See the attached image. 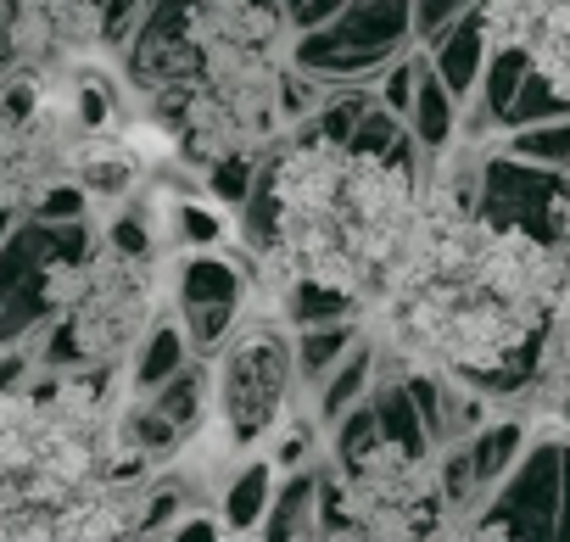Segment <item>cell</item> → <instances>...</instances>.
I'll return each mask as SVG.
<instances>
[{
  "mask_svg": "<svg viewBox=\"0 0 570 542\" xmlns=\"http://www.w3.org/2000/svg\"><path fill=\"white\" fill-rule=\"evenodd\" d=\"M297 7H303V0H285V18H292V12H297Z\"/></svg>",
  "mask_w": 570,
  "mask_h": 542,
  "instance_id": "obj_30",
  "label": "cell"
},
{
  "mask_svg": "<svg viewBox=\"0 0 570 542\" xmlns=\"http://www.w3.org/2000/svg\"><path fill=\"white\" fill-rule=\"evenodd\" d=\"M18 62V18H12V7L0 0V73H7Z\"/></svg>",
  "mask_w": 570,
  "mask_h": 542,
  "instance_id": "obj_26",
  "label": "cell"
},
{
  "mask_svg": "<svg viewBox=\"0 0 570 542\" xmlns=\"http://www.w3.org/2000/svg\"><path fill=\"white\" fill-rule=\"evenodd\" d=\"M274 459L263 453V459H246L240 470H235V481L224 486V497H218V514H224V525L229 531H263V514H268V503H274Z\"/></svg>",
  "mask_w": 570,
  "mask_h": 542,
  "instance_id": "obj_13",
  "label": "cell"
},
{
  "mask_svg": "<svg viewBox=\"0 0 570 542\" xmlns=\"http://www.w3.org/2000/svg\"><path fill=\"white\" fill-rule=\"evenodd\" d=\"M196 358V347H190V331L179 325V319H157V325H146L140 331V347H135V358H129V392L140 397V392H157L168 375H179L185 364Z\"/></svg>",
  "mask_w": 570,
  "mask_h": 542,
  "instance_id": "obj_9",
  "label": "cell"
},
{
  "mask_svg": "<svg viewBox=\"0 0 570 542\" xmlns=\"http://www.w3.org/2000/svg\"><path fill=\"white\" fill-rule=\"evenodd\" d=\"M425 51H431V68L448 79V90H453L459 101H470V96H475V85H481V73H487V57H492L487 0H481V7H470L459 23H448Z\"/></svg>",
  "mask_w": 570,
  "mask_h": 542,
  "instance_id": "obj_6",
  "label": "cell"
},
{
  "mask_svg": "<svg viewBox=\"0 0 570 542\" xmlns=\"http://www.w3.org/2000/svg\"><path fill=\"white\" fill-rule=\"evenodd\" d=\"M503 151H514V157H525V162H542V168L570 174V112H564V118H548V124L509 129Z\"/></svg>",
  "mask_w": 570,
  "mask_h": 542,
  "instance_id": "obj_18",
  "label": "cell"
},
{
  "mask_svg": "<svg viewBox=\"0 0 570 542\" xmlns=\"http://www.w3.org/2000/svg\"><path fill=\"white\" fill-rule=\"evenodd\" d=\"M263 536H320V470H292L274 486V503L263 514Z\"/></svg>",
  "mask_w": 570,
  "mask_h": 542,
  "instance_id": "obj_11",
  "label": "cell"
},
{
  "mask_svg": "<svg viewBox=\"0 0 570 542\" xmlns=\"http://www.w3.org/2000/svg\"><path fill=\"white\" fill-rule=\"evenodd\" d=\"M570 112V90H559L542 68H531V79L520 85L514 107L503 112V135L509 129H525V124H548V118H564Z\"/></svg>",
  "mask_w": 570,
  "mask_h": 542,
  "instance_id": "obj_19",
  "label": "cell"
},
{
  "mask_svg": "<svg viewBox=\"0 0 570 542\" xmlns=\"http://www.w3.org/2000/svg\"><path fill=\"white\" fill-rule=\"evenodd\" d=\"M218 531H229V525H224L218 514H202V509H185V520H174V531H168V536H174V542H213Z\"/></svg>",
  "mask_w": 570,
  "mask_h": 542,
  "instance_id": "obj_25",
  "label": "cell"
},
{
  "mask_svg": "<svg viewBox=\"0 0 570 542\" xmlns=\"http://www.w3.org/2000/svg\"><path fill=\"white\" fill-rule=\"evenodd\" d=\"M179 325L190 331V347L196 358H213L229 336H235V319H240V303H246V268L224 252H196L179 263Z\"/></svg>",
  "mask_w": 570,
  "mask_h": 542,
  "instance_id": "obj_4",
  "label": "cell"
},
{
  "mask_svg": "<svg viewBox=\"0 0 570 542\" xmlns=\"http://www.w3.org/2000/svg\"><path fill=\"white\" fill-rule=\"evenodd\" d=\"M409 40H414V0H347L336 23L297 35L292 62L325 85H358L381 79V68L397 51H409Z\"/></svg>",
  "mask_w": 570,
  "mask_h": 542,
  "instance_id": "obj_2",
  "label": "cell"
},
{
  "mask_svg": "<svg viewBox=\"0 0 570 542\" xmlns=\"http://www.w3.org/2000/svg\"><path fill=\"white\" fill-rule=\"evenodd\" d=\"M347 12V0H303V7L292 12V18H285V23H292L297 35H308V29H325V23H336Z\"/></svg>",
  "mask_w": 570,
  "mask_h": 542,
  "instance_id": "obj_24",
  "label": "cell"
},
{
  "mask_svg": "<svg viewBox=\"0 0 570 542\" xmlns=\"http://www.w3.org/2000/svg\"><path fill=\"white\" fill-rule=\"evenodd\" d=\"M297 342L279 325H246L224 342L218 358V420L229 447H257L279 431L285 403L297 386Z\"/></svg>",
  "mask_w": 570,
  "mask_h": 542,
  "instance_id": "obj_1",
  "label": "cell"
},
{
  "mask_svg": "<svg viewBox=\"0 0 570 542\" xmlns=\"http://www.w3.org/2000/svg\"><path fill=\"white\" fill-rule=\"evenodd\" d=\"M364 342V331H358V314L353 319H325V325H303L297 331V375L308 381V386H320L353 347Z\"/></svg>",
  "mask_w": 570,
  "mask_h": 542,
  "instance_id": "obj_14",
  "label": "cell"
},
{
  "mask_svg": "<svg viewBox=\"0 0 570 542\" xmlns=\"http://www.w3.org/2000/svg\"><path fill=\"white\" fill-rule=\"evenodd\" d=\"M358 314V297L353 286L342 280H320V275H303L292 292H285V325H325V319H353Z\"/></svg>",
  "mask_w": 570,
  "mask_h": 542,
  "instance_id": "obj_16",
  "label": "cell"
},
{
  "mask_svg": "<svg viewBox=\"0 0 570 542\" xmlns=\"http://www.w3.org/2000/svg\"><path fill=\"white\" fill-rule=\"evenodd\" d=\"M470 7H481V0H414V40L431 46L448 23H459Z\"/></svg>",
  "mask_w": 570,
  "mask_h": 542,
  "instance_id": "obj_23",
  "label": "cell"
},
{
  "mask_svg": "<svg viewBox=\"0 0 570 542\" xmlns=\"http://www.w3.org/2000/svg\"><path fill=\"white\" fill-rule=\"evenodd\" d=\"M409 386L420 397V414H425V431H431L436 447L470 442L487 425V408H481V397H475L470 381H453L448 369H436V375H414Z\"/></svg>",
  "mask_w": 570,
  "mask_h": 542,
  "instance_id": "obj_7",
  "label": "cell"
},
{
  "mask_svg": "<svg viewBox=\"0 0 570 542\" xmlns=\"http://www.w3.org/2000/svg\"><path fill=\"white\" fill-rule=\"evenodd\" d=\"M370 403H375V420H381V431H386L392 447H403V453L420 459V464L436 453V442H431V431H425V414H420V397H414L409 381H397V375H375Z\"/></svg>",
  "mask_w": 570,
  "mask_h": 542,
  "instance_id": "obj_8",
  "label": "cell"
},
{
  "mask_svg": "<svg viewBox=\"0 0 570 542\" xmlns=\"http://www.w3.org/2000/svg\"><path fill=\"white\" fill-rule=\"evenodd\" d=\"M35 218H46V224H79V218H90V185L79 179V185H46L40 190V201L29 207Z\"/></svg>",
  "mask_w": 570,
  "mask_h": 542,
  "instance_id": "obj_22",
  "label": "cell"
},
{
  "mask_svg": "<svg viewBox=\"0 0 570 542\" xmlns=\"http://www.w3.org/2000/svg\"><path fill=\"white\" fill-rule=\"evenodd\" d=\"M409 129H414V140H420L425 157H442V151L453 146V135H459V96L448 90V79H442L436 68H425V79H420Z\"/></svg>",
  "mask_w": 570,
  "mask_h": 542,
  "instance_id": "obj_12",
  "label": "cell"
},
{
  "mask_svg": "<svg viewBox=\"0 0 570 542\" xmlns=\"http://www.w3.org/2000/svg\"><path fill=\"white\" fill-rule=\"evenodd\" d=\"M18 224H23V218H18V207H12V201H0V246H7V235H12Z\"/></svg>",
  "mask_w": 570,
  "mask_h": 542,
  "instance_id": "obj_28",
  "label": "cell"
},
{
  "mask_svg": "<svg viewBox=\"0 0 570 542\" xmlns=\"http://www.w3.org/2000/svg\"><path fill=\"white\" fill-rule=\"evenodd\" d=\"M46 263H51V229L29 213V218L7 235V246H0V303H7L18 286H29Z\"/></svg>",
  "mask_w": 570,
  "mask_h": 542,
  "instance_id": "obj_15",
  "label": "cell"
},
{
  "mask_svg": "<svg viewBox=\"0 0 570 542\" xmlns=\"http://www.w3.org/2000/svg\"><path fill=\"white\" fill-rule=\"evenodd\" d=\"M257 12H274V18H285V0H252Z\"/></svg>",
  "mask_w": 570,
  "mask_h": 542,
  "instance_id": "obj_29",
  "label": "cell"
},
{
  "mask_svg": "<svg viewBox=\"0 0 570 542\" xmlns=\"http://www.w3.org/2000/svg\"><path fill=\"white\" fill-rule=\"evenodd\" d=\"M375 375H381V347L375 342H358L314 392H320V425H336L347 408H358L370 392H375Z\"/></svg>",
  "mask_w": 570,
  "mask_h": 542,
  "instance_id": "obj_10",
  "label": "cell"
},
{
  "mask_svg": "<svg viewBox=\"0 0 570 542\" xmlns=\"http://www.w3.org/2000/svg\"><path fill=\"white\" fill-rule=\"evenodd\" d=\"M559 536L570 542V442H564V470H559Z\"/></svg>",
  "mask_w": 570,
  "mask_h": 542,
  "instance_id": "obj_27",
  "label": "cell"
},
{
  "mask_svg": "<svg viewBox=\"0 0 570 542\" xmlns=\"http://www.w3.org/2000/svg\"><path fill=\"white\" fill-rule=\"evenodd\" d=\"M525 425L520 420H492V425H481L475 436H470V459H475V475H481V492H492L509 470H514V459L525 453Z\"/></svg>",
  "mask_w": 570,
  "mask_h": 542,
  "instance_id": "obj_17",
  "label": "cell"
},
{
  "mask_svg": "<svg viewBox=\"0 0 570 542\" xmlns=\"http://www.w3.org/2000/svg\"><path fill=\"white\" fill-rule=\"evenodd\" d=\"M425 68H431V51H397L386 68H381V79H375V90H381V101L392 107V112H414V96H420V79H425Z\"/></svg>",
  "mask_w": 570,
  "mask_h": 542,
  "instance_id": "obj_20",
  "label": "cell"
},
{
  "mask_svg": "<svg viewBox=\"0 0 570 542\" xmlns=\"http://www.w3.org/2000/svg\"><path fill=\"white\" fill-rule=\"evenodd\" d=\"M559 470H564V442H525L514 470L492 486L487 514L475 531L498 536H559Z\"/></svg>",
  "mask_w": 570,
  "mask_h": 542,
  "instance_id": "obj_3",
  "label": "cell"
},
{
  "mask_svg": "<svg viewBox=\"0 0 570 542\" xmlns=\"http://www.w3.org/2000/svg\"><path fill=\"white\" fill-rule=\"evenodd\" d=\"M207 185L224 207H246V196L257 185V162L246 151H218V157H207Z\"/></svg>",
  "mask_w": 570,
  "mask_h": 542,
  "instance_id": "obj_21",
  "label": "cell"
},
{
  "mask_svg": "<svg viewBox=\"0 0 570 542\" xmlns=\"http://www.w3.org/2000/svg\"><path fill=\"white\" fill-rule=\"evenodd\" d=\"M207 403H213V381H207V364L202 358H190L179 375H168L157 392H140V403L129 408V420H124V436H129V447L135 453H168V447H179V442H190L196 431H202V414H207Z\"/></svg>",
  "mask_w": 570,
  "mask_h": 542,
  "instance_id": "obj_5",
  "label": "cell"
}]
</instances>
